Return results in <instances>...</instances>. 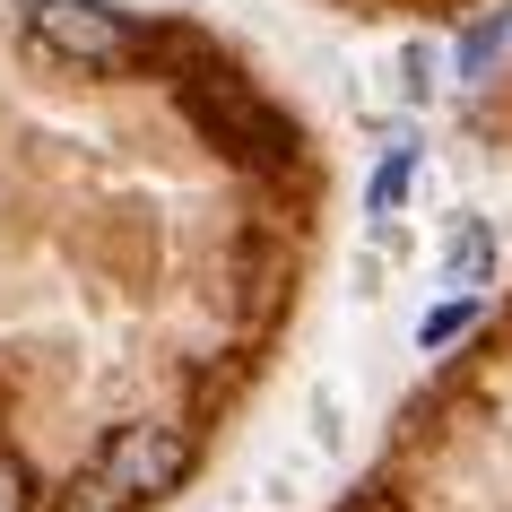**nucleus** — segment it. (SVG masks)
<instances>
[{"mask_svg":"<svg viewBox=\"0 0 512 512\" xmlns=\"http://www.w3.org/2000/svg\"><path fill=\"white\" fill-rule=\"evenodd\" d=\"M27 35L70 70H131L148 53L139 18L113 9V0H27Z\"/></svg>","mask_w":512,"mask_h":512,"instance_id":"nucleus-2","label":"nucleus"},{"mask_svg":"<svg viewBox=\"0 0 512 512\" xmlns=\"http://www.w3.org/2000/svg\"><path fill=\"white\" fill-rule=\"evenodd\" d=\"M408 174H417V148H391V157L374 165V183H365V217H374V226H391V209L408 200Z\"/></svg>","mask_w":512,"mask_h":512,"instance_id":"nucleus-6","label":"nucleus"},{"mask_svg":"<svg viewBox=\"0 0 512 512\" xmlns=\"http://www.w3.org/2000/svg\"><path fill=\"white\" fill-rule=\"evenodd\" d=\"M469 322H478V296H460V304H434L426 322H417V348H443V339H460Z\"/></svg>","mask_w":512,"mask_h":512,"instance_id":"nucleus-7","label":"nucleus"},{"mask_svg":"<svg viewBox=\"0 0 512 512\" xmlns=\"http://www.w3.org/2000/svg\"><path fill=\"white\" fill-rule=\"evenodd\" d=\"M504 44H512V9H478L469 35H460V53H452V70H460V79H486Z\"/></svg>","mask_w":512,"mask_h":512,"instance_id":"nucleus-5","label":"nucleus"},{"mask_svg":"<svg viewBox=\"0 0 512 512\" xmlns=\"http://www.w3.org/2000/svg\"><path fill=\"white\" fill-rule=\"evenodd\" d=\"M0 512H27V469L0 452Z\"/></svg>","mask_w":512,"mask_h":512,"instance_id":"nucleus-9","label":"nucleus"},{"mask_svg":"<svg viewBox=\"0 0 512 512\" xmlns=\"http://www.w3.org/2000/svg\"><path fill=\"white\" fill-rule=\"evenodd\" d=\"M443 270H452L460 287L495 278V226H486V217H469V209L452 217V243H443Z\"/></svg>","mask_w":512,"mask_h":512,"instance_id":"nucleus-4","label":"nucleus"},{"mask_svg":"<svg viewBox=\"0 0 512 512\" xmlns=\"http://www.w3.org/2000/svg\"><path fill=\"white\" fill-rule=\"evenodd\" d=\"M400 87L426 105L434 87H443V53H434V44H408V53H400Z\"/></svg>","mask_w":512,"mask_h":512,"instance_id":"nucleus-8","label":"nucleus"},{"mask_svg":"<svg viewBox=\"0 0 512 512\" xmlns=\"http://www.w3.org/2000/svg\"><path fill=\"white\" fill-rule=\"evenodd\" d=\"M191 469V434L165 426V417H139V426H113V443L96 452L79 486H70V512H122V504H157L174 495Z\"/></svg>","mask_w":512,"mask_h":512,"instance_id":"nucleus-1","label":"nucleus"},{"mask_svg":"<svg viewBox=\"0 0 512 512\" xmlns=\"http://www.w3.org/2000/svg\"><path fill=\"white\" fill-rule=\"evenodd\" d=\"M183 113L200 122V131L226 148V157H243V165H287L296 157V122L270 105V96H252L243 79H191L183 87Z\"/></svg>","mask_w":512,"mask_h":512,"instance_id":"nucleus-3","label":"nucleus"}]
</instances>
